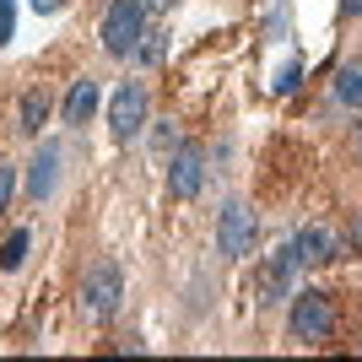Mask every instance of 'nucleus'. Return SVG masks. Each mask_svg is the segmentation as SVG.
I'll return each mask as SVG.
<instances>
[{
	"instance_id": "obj_12",
	"label": "nucleus",
	"mask_w": 362,
	"mask_h": 362,
	"mask_svg": "<svg viewBox=\"0 0 362 362\" xmlns=\"http://www.w3.org/2000/svg\"><path fill=\"white\" fill-rule=\"evenodd\" d=\"M335 98L346 108H362V60H351V65L335 71Z\"/></svg>"
},
{
	"instance_id": "obj_2",
	"label": "nucleus",
	"mask_w": 362,
	"mask_h": 362,
	"mask_svg": "<svg viewBox=\"0 0 362 362\" xmlns=\"http://www.w3.org/2000/svg\"><path fill=\"white\" fill-rule=\"evenodd\" d=\"M287 330H292V341H303V346L330 341V330H335V303H330V292H292Z\"/></svg>"
},
{
	"instance_id": "obj_10",
	"label": "nucleus",
	"mask_w": 362,
	"mask_h": 362,
	"mask_svg": "<svg viewBox=\"0 0 362 362\" xmlns=\"http://www.w3.org/2000/svg\"><path fill=\"white\" fill-rule=\"evenodd\" d=\"M54 179H60V146H38V157L28 163V195L33 200H49L54 195Z\"/></svg>"
},
{
	"instance_id": "obj_14",
	"label": "nucleus",
	"mask_w": 362,
	"mask_h": 362,
	"mask_svg": "<svg viewBox=\"0 0 362 362\" xmlns=\"http://www.w3.org/2000/svg\"><path fill=\"white\" fill-rule=\"evenodd\" d=\"M308 76V65L303 60H287L281 71H276V98H287V92H298V81Z\"/></svg>"
},
{
	"instance_id": "obj_11",
	"label": "nucleus",
	"mask_w": 362,
	"mask_h": 362,
	"mask_svg": "<svg viewBox=\"0 0 362 362\" xmlns=\"http://www.w3.org/2000/svg\"><path fill=\"white\" fill-rule=\"evenodd\" d=\"M98 103H103V87H98L92 76L71 81V98H65V124H87L92 114H98Z\"/></svg>"
},
{
	"instance_id": "obj_19",
	"label": "nucleus",
	"mask_w": 362,
	"mask_h": 362,
	"mask_svg": "<svg viewBox=\"0 0 362 362\" xmlns=\"http://www.w3.org/2000/svg\"><path fill=\"white\" fill-rule=\"evenodd\" d=\"M341 16H346V22H351V16H362V0H341Z\"/></svg>"
},
{
	"instance_id": "obj_22",
	"label": "nucleus",
	"mask_w": 362,
	"mask_h": 362,
	"mask_svg": "<svg viewBox=\"0 0 362 362\" xmlns=\"http://www.w3.org/2000/svg\"><path fill=\"white\" fill-rule=\"evenodd\" d=\"M351 243H357V249H362V216H357V227H351Z\"/></svg>"
},
{
	"instance_id": "obj_3",
	"label": "nucleus",
	"mask_w": 362,
	"mask_h": 362,
	"mask_svg": "<svg viewBox=\"0 0 362 362\" xmlns=\"http://www.w3.org/2000/svg\"><path fill=\"white\" fill-rule=\"evenodd\" d=\"M141 38H146V6H141V0H108V11H103V49L114 54V60H130Z\"/></svg>"
},
{
	"instance_id": "obj_8",
	"label": "nucleus",
	"mask_w": 362,
	"mask_h": 362,
	"mask_svg": "<svg viewBox=\"0 0 362 362\" xmlns=\"http://www.w3.org/2000/svg\"><path fill=\"white\" fill-rule=\"evenodd\" d=\"M292 276H298V259H292V255H287V243H281V249H276V255L259 265V281H255L259 308H271V303L292 298Z\"/></svg>"
},
{
	"instance_id": "obj_4",
	"label": "nucleus",
	"mask_w": 362,
	"mask_h": 362,
	"mask_svg": "<svg viewBox=\"0 0 362 362\" xmlns=\"http://www.w3.org/2000/svg\"><path fill=\"white\" fill-rule=\"evenodd\" d=\"M141 130H146V87H141V81H119L114 98H108V136L124 146V141H136Z\"/></svg>"
},
{
	"instance_id": "obj_9",
	"label": "nucleus",
	"mask_w": 362,
	"mask_h": 362,
	"mask_svg": "<svg viewBox=\"0 0 362 362\" xmlns=\"http://www.w3.org/2000/svg\"><path fill=\"white\" fill-rule=\"evenodd\" d=\"M49 108H54V98H49V87H28L22 92V103H16V136L38 141L49 124Z\"/></svg>"
},
{
	"instance_id": "obj_20",
	"label": "nucleus",
	"mask_w": 362,
	"mask_h": 362,
	"mask_svg": "<svg viewBox=\"0 0 362 362\" xmlns=\"http://www.w3.org/2000/svg\"><path fill=\"white\" fill-rule=\"evenodd\" d=\"M65 0H33V11H60Z\"/></svg>"
},
{
	"instance_id": "obj_16",
	"label": "nucleus",
	"mask_w": 362,
	"mask_h": 362,
	"mask_svg": "<svg viewBox=\"0 0 362 362\" xmlns=\"http://www.w3.org/2000/svg\"><path fill=\"white\" fill-rule=\"evenodd\" d=\"M16 38V0H0V44Z\"/></svg>"
},
{
	"instance_id": "obj_13",
	"label": "nucleus",
	"mask_w": 362,
	"mask_h": 362,
	"mask_svg": "<svg viewBox=\"0 0 362 362\" xmlns=\"http://www.w3.org/2000/svg\"><path fill=\"white\" fill-rule=\"evenodd\" d=\"M28 243H33V233H28V227H16L11 238L0 243V271H22V259H28Z\"/></svg>"
},
{
	"instance_id": "obj_18",
	"label": "nucleus",
	"mask_w": 362,
	"mask_h": 362,
	"mask_svg": "<svg viewBox=\"0 0 362 362\" xmlns=\"http://www.w3.org/2000/svg\"><path fill=\"white\" fill-rule=\"evenodd\" d=\"M173 146H179V130H173V119H168L163 130H157V151H173Z\"/></svg>"
},
{
	"instance_id": "obj_1",
	"label": "nucleus",
	"mask_w": 362,
	"mask_h": 362,
	"mask_svg": "<svg viewBox=\"0 0 362 362\" xmlns=\"http://www.w3.org/2000/svg\"><path fill=\"white\" fill-rule=\"evenodd\" d=\"M124 303V276L114 259H92V271L81 276V314L98 319V325H108V319L119 314Z\"/></svg>"
},
{
	"instance_id": "obj_5",
	"label": "nucleus",
	"mask_w": 362,
	"mask_h": 362,
	"mask_svg": "<svg viewBox=\"0 0 362 362\" xmlns=\"http://www.w3.org/2000/svg\"><path fill=\"white\" fill-rule=\"evenodd\" d=\"M255 243H259V216L243 206V200H233L222 216H216V249H222L227 259H243V255H255Z\"/></svg>"
},
{
	"instance_id": "obj_21",
	"label": "nucleus",
	"mask_w": 362,
	"mask_h": 362,
	"mask_svg": "<svg viewBox=\"0 0 362 362\" xmlns=\"http://www.w3.org/2000/svg\"><path fill=\"white\" fill-rule=\"evenodd\" d=\"M141 6H146V11H168V6H173V0H141Z\"/></svg>"
},
{
	"instance_id": "obj_7",
	"label": "nucleus",
	"mask_w": 362,
	"mask_h": 362,
	"mask_svg": "<svg viewBox=\"0 0 362 362\" xmlns=\"http://www.w3.org/2000/svg\"><path fill=\"white\" fill-rule=\"evenodd\" d=\"M287 255L298 259V271H308V265H330V259L341 255V233L314 222V227H303V233L287 238Z\"/></svg>"
},
{
	"instance_id": "obj_17",
	"label": "nucleus",
	"mask_w": 362,
	"mask_h": 362,
	"mask_svg": "<svg viewBox=\"0 0 362 362\" xmlns=\"http://www.w3.org/2000/svg\"><path fill=\"white\" fill-rule=\"evenodd\" d=\"M11 195H16V168H11V163H0V211L11 206Z\"/></svg>"
},
{
	"instance_id": "obj_6",
	"label": "nucleus",
	"mask_w": 362,
	"mask_h": 362,
	"mask_svg": "<svg viewBox=\"0 0 362 362\" xmlns=\"http://www.w3.org/2000/svg\"><path fill=\"white\" fill-rule=\"evenodd\" d=\"M200 184H206V151L200 146H173V157H168V195L195 200Z\"/></svg>"
},
{
	"instance_id": "obj_15",
	"label": "nucleus",
	"mask_w": 362,
	"mask_h": 362,
	"mask_svg": "<svg viewBox=\"0 0 362 362\" xmlns=\"http://www.w3.org/2000/svg\"><path fill=\"white\" fill-rule=\"evenodd\" d=\"M136 60L141 65H157V60H163V33H146V38H141V44H136Z\"/></svg>"
},
{
	"instance_id": "obj_23",
	"label": "nucleus",
	"mask_w": 362,
	"mask_h": 362,
	"mask_svg": "<svg viewBox=\"0 0 362 362\" xmlns=\"http://www.w3.org/2000/svg\"><path fill=\"white\" fill-rule=\"evenodd\" d=\"M357 146H362V124H357Z\"/></svg>"
}]
</instances>
